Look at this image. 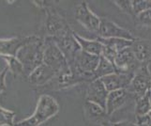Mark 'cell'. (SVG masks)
Here are the masks:
<instances>
[{
    "instance_id": "1",
    "label": "cell",
    "mask_w": 151,
    "mask_h": 126,
    "mask_svg": "<svg viewBox=\"0 0 151 126\" xmlns=\"http://www.w3.org/2000/svg\"><path fill=\"white\" fill-rule=\"evenodd\" d=\"M44 41L39 37L34 36L31 40L17 52L16 57L24 65V71L32 72L36 68L43 64Z\"/></svg>"
},
{
    "instance_id": "6",
    "label": "cell",
    "mask_w": 151,
    "mask_h": 126,
    "mask_svg": "<svg viewBox=\"0 0 151 126\" xmlns=\"http://www.w3.org/2000/svg\"><path fill=\"white\" fill-rule=\"evenodd\" d=\"M97 33L99 34V37L105 39L117 38L132 41L136 40V38L132 34L131 31L119 27L118 25L107 18H101V25Z\"/></svg>"
},
{
    "instance_id": "14",
    "label": "cell",
    "mask_w": 151,
    "mask_h": 126,
    "mask_svg": "<svg viewBox=\"0 0 151 126\" xmlns=\"http://www.w3.org/2000/svg\"><path fill=\"white\" fill-rule=\"evenodd\" d=\"M34 38V36L25 38H13L9 40H0V56H16L17 52Z\"/></svg>"
},
{
    "instance_id": "18",
    "label": "cell",
    "mask_w": 151,
    "mask_h": 126,
    "mask_svg": "<svg viewBox=\"0 0 151 126\" xmlns=\"http://www.w3.org/2000/svg\"><path fill=\"white\" fill-rule=\"evenodd\" d=\"M151 110V90H149L144 96L136 99L135 104V115L136 119L148 116Z\"/></svg>"
},
{
    "instance_id": "25",
    "label": "cell",
    "mask_w": 151,
    "mask_h": 126,
    "mask_svg": "<svg viewBox=\"0 0 151 126\" xmlns=\"http://www.w3.org/2000/svg\"><path fill=\"white\" fill-rule=\"evenodd\" d=\"M116 6H118V8L120 9L122 12H126L127 14L131 15V16L135 18V15L133 12V9H132V3L131 0H118V1H114Z\"/></svg>"
},
{
    "instance_id": "7",
    "label": "cell",
    "mask_w": 151,
    "mask_h": 126,
    "mask_svg": "<svg viewBox=\"0 0 151 126\" xmlns=\"http://www.w3.org/2000/svg\"><path fill=\"white\" fill-rule=\"evenodd\" d=\"M100 57L101 56L91 55L81 50L76 55L73 64L70 66V69L72 72L79 73L94 75L100 62Z\"/></svg>"
},
{
    "instance_id": "3",
    "label": "cell",
    "mask_w": 151,
    "mask_h": 126,
    "mask_svg": "<svg viewBox=\"0 0 151 126\" xmlns=\"http://www.w3.org/2000/svg\"><path fill=\"white\" fill-rule=\"evenodd\" d=\"M43 63L53 68L58 75L70 71L66 57L55 43L53 37H49L44 41Z\"/></svg>"
},
{
    "instance_id": "31",
    "label": "cell",
    "mask_w": 151,
    "mask_h": 126,
    "mask_svg": "<svg viewBox=\"0 0 151 126\" xmlns=\"http://www.w3.org/2000/svg\"><path fill=\"white\" fill-rule=\"evenodd\" d=\"M136 126H148L147 123H139V124H136Z\"/></svg>"
},
{
    "instance_id": "21",
    "label": "cell",
    "mask_w": 151,
    "mask_h": 126,
    "mask_svg": "<svg viewBox=\"0 0 151 126\" xmlns=\"http://www.w3.org/2000/svg\"><path fill=\"white\" fill-rule=\"evenodd\" d=\"M85 109H86V115L89 118H91V119L93 120L101 119L107 115L105 109L102 108L101 106H99V104L95 103L88 102V101H86L85 104Z\"/></svg>"
},
{
    "instance_id": "19",
    "label": "cell",
    "mask_w": 151,
    "mask_h": 126,
    "mask_svg": "<svg viewBox=\"0 0 151 126\" xmlns=\"http://www.w3.org/2000/svg\"><path fill=\"white\" fill-rule=\"evenodd\" d=\"M96 40L100 41L103 46H106L108 48L116 51V53H119V52H121L122 50L128 48V47H131L133 43L132 41H128V40H124V39H117V38L105 39V38L98 37Z\"/></svg>"
},
{
    "instance_id": "17",
    "label": "cell",
    "mask_w": 151,
    "mask_h": 126,
    "mask_svg": "<svg viewBox=\"0 0 151 126\" xmlns=\"http://www.w3.org/2000/svg\"><path fill=\"white\" fill-rule=\"evenodd\" d=\"M74 38L78 41L81 50L86 52V53L95 55V56H101L103 45L97 40H87L81 37L79 34L74 32Z\"/></svg>"
},
{
    "instance_id": "29",
    "label": "cell",
    "mask_w": 151,
    "mask_h": 126,
    "mask_svg": "<svg viewBox=\"0 0 151 126\" xmlns=\"http://www.w3.org/2000/svg\"><path fill=\"white\" fill-rule=\"evenodd\" d=\"M114 126H136V123H133L132 122H128V120H124V122H114L113 123Z\"/></svg>"
},
{
    "instance_id": "20",
    "label": "cell",
    "mask_w": 151,
    "mask_h": 126,
    "mask_svg": "<svg viewBox=\"0 0 151 126\" xmlns=\"http://www.w3.org/2000/svg\"><path fill=\"white\" fill-rule=\"evenodd\" d=\"M114 72H117L116 66L103 56H101L100 62H99V65L94 72L95 79H101L102 77L110 75Z\"/></svg>"
},
{
    "instance_id": "9",
    "label": "cell",
    "mask_w": 151,
    "mask_h": 126,
    "mask_svg": "<svg viewBox=\"0 0 151 126\" xmlns=\"http://www.w3.org/2000/svg\"><path fill=\"white\" fill-rule=\"evenodd\" d=\"M141 64L142 63H140L135 57L132 47H128L119 52L114 59V66L117 72L134 73Z\"/></svg>"
},
{
    "instance_id": "11",
    "label": "cell",
    "mask_w": 151,
    "mask_h": 126,
    "mask_svg": "<svg viewBox=\"0 0 151 126\" xmlns=\"http://www.w3.org/2000/svg\"><path fill=\"white\" fill-rule=\"evenodd\" d=\"M133 75L134 73L114 72L110 75L102 77L101 80L105 86L108 92L118 90H127L132 80Z\"/></svg>"
},
{
    "instance_id": "2",
    "label": "cell",
    "mask_w": 151,
    "mask_h": 126,
    "mask_svg": "<svg viewBox=\"0 0 151 126\" xmlns=\"http://www.w3.org/2000/svg\"><path fill=\"white\" fill-rule=\"evenodd\" d=\"M59 106L56 100L47 94L41 95L38 101L36 110L31 117L17 122L14 126H40L58 113Z\"/></svg>"
},
{
    "instance_id": "12",
    "label": "cell",
    "mask_w": 151,
    "mask_h": 126,
    "mask_svg": "<svg viewBox=\"0 0 151 126\" xmlns=\"http://www.w3.org/2000/svg\"><path fill=\"white\" fill-rule=\"evenodd\" d=\"M108 91L101 79H95L90 82L86 91V101L95 103L105 109Z\"/></svg>"
},
{
    "instance_id": "8",
    "label": "cell",
    "mask_w": 151,
    "mask_h": 126,
    "mask_svg": "<svg viewBox=\"0 0 151 126\" xmlns=\"http://www.w3.org/2000/svg\"><path fill=\"white\" fill-rule=\"evenodd\" d=\"M75 19L87 30L98 32L101 25V18L89 9L86 1H82L77 6Z\"/></svg>"
},
{
    "instance_id": "33",
    "label": "cell",
    "mask_w": 151,
    "mask_h": 126,
    "mask_svg": "<svg viewBox=\"0 0 151 126\" xmlns=\"http://www.w3.org/2000/svg\"><path fill=\"white\" fill-rule=\"evenodd\" d=\"M148 117L151 119V110H150V112H149V114H148Z\"/></svg>"
},
{
    "instance_id": "30",
    "label": "cell",
    "mask_w": 151,
    "mask_h": 126,
    "mask_svg": "<svg viewBox=\"0 0 151 126\" xmlns=\"http://www.w3.org/2000/svg\"><path fill=\"white\" fill-rule=\"evenodd\" d=\"M101 126H114V125L111 122H109V120H102Z\"/></svg>"
},
{
    "instance_id": "27",
    "label": "cell",
    "mask_w": 151,
    "mask_h": 126,
    "mask_svg": "<svg viewBox=\"0 0 151 126\" xmlns=\"http://www.w3.org/2000/svg\"><path fill=\"white\" fill-rule=\"evenodd\" d=\"M118 53H116V51H114L110 48H108L106 46H103V49H102V53H101V56H103L105 59H107L110 62H112L113 64L114 65V59H116V57L117 56Z\"/></svg>"
},
{
    "instance_id": "26",
    "label": "cell",
    "mask_w": 151,
    "mask_h": 126,
    "mask_svg": "<svg viewBox=\"0 0 151 126\" xmlns=\"http://www.w3.org/2000/svg\"><path fill=\"white\" fill-rule=\"evenodd\" d=\"M136 19L139 24L147 25V27H150L151 25V9L137 15Z\"/></svg>"
},
{
    "instance_id": "10",
    "label": "cell",
    "mask_w": 151,
    "mask_h": 126,
    "mask_svg": "<svg viewBox=\"0 0 151 126\" xmlns=\"http://www.w3.org/2000/svg\"><path fill=\"white\" fill-rule=\"evenodd\" d=\"M71 28L66 20L53 8L47 9V20H46V31L50 37H57L64 34Z\"/></svg>"
},
{
    "instance_id": "22",
    "label": "cell",
    "mask_w": 151,
    "mask_h": 126,
    "mask_svg": "<svg viewBox=\"0 0 151 126\" xmlns=\"http://www.w3.org/2000/svg\"><path fill=\"white\" fill-rule=\"evenodd\" d=\"M3 56L8 61L9 70L12 71L15 75H23L24 72V65L20 62V60L16 56Z\"/></svg>"
},
{
    "instance_id": "24",
    "label": "cell",
    "mask_w": 151,
    "mask_h": 126,
    "mask_svg": "<svg viewBox=\"0 0 151 126\" xmlns=\"http://www.w3.org/2000/svg\"><path fill=\"white\" fill-rule=\"evenodd\" d=\"M15 113L0 106V126H13Z\"/></svg>"
},
{
    "instance_id": "16",
    "label": "cell",
    "mask_w": 151,
    "mask_h": 126,
    "mask_svg": "<svg viewBox=\"0 0 151 126\" xmlns=\"http://www.w3.org/2000/svg\"><path fill=\"white\" fill-rule=\"evenodd\" d=\"M135 57L140 63H149L151 61V41L148 40L136 39L131 46Z\"/></svg>"
},
{
    "instance_id": "5",
    "label": "cell",
    "mask_w": 151,
    "mask_h": 126,
    "mask_svg": "<svg viewBox=\"0 0 151 126\" xmlns=\"http://www.w3.org/2000/svg\"><path fill=\"white\" fill-rule=\"evenodd\" d=\"M53 39L66 57L69 66L73 64L76 55L81 51V47L74 38V31H68L60 36L53 37Z\"/></svg>"
},
{
    "instance_id": "32",
    "label": "cell",
    "mask_w": 151,
    "mask_h": 126,
    "mask_svg": "<svg viewBox=\"0 0 151 126\" xmlns=\"http://www.w3.org/2000/svg\"><path fill=\"white\" fill-rule=\"evenodd\" d=\"M147 125H148V126H151V119H150V118H148L147 122Z\"/></svg>"
},
{
    "instance_id": "13",
    "label": "cell",
    "mask_w": 151,
    "mask_h": 126,
    "mask_svg": "<svg viewBox=\"0 0 151 126\" xmlns=\"http://www.w3.org/2000/svg\"><path fill=\"white\" fill-rule=\"evenodd\" d=\"M58 75L53 68L47 66L46 64H41L28 75V80L31 84L36 86H43L46 83Z\"/></svg>"
},
{
    "instance_id": "23",
    "label": "cell",
    "mask_w": 151,
    "mask_h": 126,
    "mask_svg": "<svg viewBox=\"0 0 151 126\" xmlns=\"http://www.w3.org/2000/svg\"><path fill=\"white\" fill-rule=\"evenodd\" d=\"M132 3L135 18L140 13L151 9V0H132Z\"/></svg>"
},
{
    "instance_id": "28",
    "label": "cell",
    "mask_w": 151,
    "mask_h": 126,
    "mask_svg": "<svg viewBox=\"0 0 151 126\" xmlns=\"http://www.w3.org/2000/svg\"><path fill=\"white\" fill-rule=\"evenodd\" d=\"M9 71V67L7 66L5 69L0 72V94H1L6 88V83H5V77H6L7 72Z\"/></svg>"
},
{
    "instance_id": "4",
    "label": "cell",
    "mask_w": 151,
    "mask_h": 126,
    "mask_svg": "<svg viewBox=\"0 0 151 126\" xmlns=\"http://www.w3.org/2000/svg\"><path fill=\"white\" fill-rule=\"evenodd\" d=\"M149 63H142L137 71L134 72L133 78L127 88L129 95L134 96L135 99L144 96L151 90V73L148 69Z\"/></svg>"
},
{
    "instance_id": "15",
    "label": "cell",
    "mask_w": 151,
    "mask_h": 126,
    "mask_svg": "<svg viewBox=\"0 0 151 126\" xmlns=\"http://www.w3.org/2000/svg\"><path fill=\"white\" fill-rule=\"evenodd\" d=\"M129 95L127 90H118L111 91L108 93L107 100H106V106L105 111L107 116H110L114 111H116L124 104L127 102V99Z\"/></svg>"
}]
</instances>
